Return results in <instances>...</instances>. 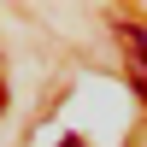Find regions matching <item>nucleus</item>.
<instances>
[{
    "label": "nucleus",
    "mask_w": 147,
    "mask_h": 147,
    "mask_svg": "<svg viewBox=\"0 0 147 147\" xmlns=\"http://www.w3.org/2000/svg\"><path fill=\"white\" fill-rule=\"evenodd\" d=\"M136 94H141V100H147V65L136 71Z\"/></svg>",
    "instance_id": "1"
},
{
    "label": "nucleus",
    "mask_w": 147,
    "mask_h": 147,
    "mask_svg": "<svg viewBox=\"0 0 147 147\" xmlns=\"http://www.w3.org/2000/svg\"><path fill=\"white\" fill-rule=\"evenodd\" d=\"M59 147H82V141H59Z\"/></svg>",
    "instance_id": "2"
}]
</instances>
